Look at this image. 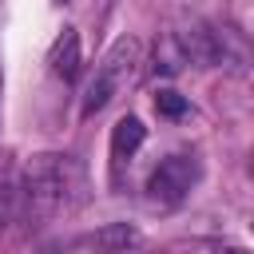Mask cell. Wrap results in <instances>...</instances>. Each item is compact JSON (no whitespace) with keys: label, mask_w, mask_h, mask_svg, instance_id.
Instances as JSON below:
<instances>
[{"label":"cell","mask_w":254,"mask_h":254,"mask_svg":"<svg viewBox=\"0 0 254 254\" xmlns=\"http://www.w3.org/2000/svg\"><path fill=\"white\" fill-rule=\"evenodd\" d=\"M16 190H20V206L32 218H52V214L71 210V206L83 202L87 175H83V167L71 155L44 151V155H32L28 159Z\"/></svg>","instance_id":"obj_1"},{"label":"cell","mask_w":254,"mask_h":254,"mask_svg":"<svg viewBox=\"0 0 254 254\" xmlns=\"http://www.w3.org/2000/svg\"><path fill=\"white\" fill-rule=\"evenodd\" d=\"M139 60H143V44H139L135 36H119V40L111 44V52L103 56V64L95 67V75H91V83H87V91H83L79 115L91 119L95 111H103V107L119 95V87L131 83V75L139 71Z\"/></svg>","instance_id":"obj_2"},{"label":"cell","mask_w":254,"mask_h":254,"mask_svg":"<svg viewBox=\"0 0 254 254\" xmlns=\"http://www.w3.org/2000/svg\"><path fill=\"white\" fill-rule=\"evenodd\" d=\"M194 183H198V159L194 155H167L147 179V198L155 206H179Z\"/></svg>","instance_id":"obj_3"},{"label":"cell","mask_w":254,"mask_h":254,"mask_svg":"<svg viewBox=\"0 0 254 254\" xmlns=\"http://www.w3.org/2000/svg\"><path fill=\"white\" fill-rule=\"evenodd\" d=\"M83 254H147L143 230L131 226V222H107L95 234H87Z\"/></svg>","instance_id":"obj_4"},{"label":"cell","mask_w":254,"mask_h":254,"mask_svg":"<svg viewBox=\"0 0 254 254\" xmlns=\"http://www.w3.org/2000/svg\"><path fill=\"white\" fill-rule=\"evenodd\" d=\"M48 64H52V75L60 79H75L79 75V32L75 28H64L48 52Z\"/></svg>","instance_id":"obj_5"},{"label":"cell","mask_w":254,"mask_h":254,"mask_svg":"<svg viewBox=\"0 0 254 254\" xmlns=\"http://www.w3.org/2000/svg\"><path fill=\"white\" fill-rule=\"evenodd\" d=\"M143 139H147V127H143L135 115H123V119L111 127V163L123 167V163L143 147Z\"/></svg>","instance_id":"obj_6"},{"label":"cell","mask_w":254,"mask_h":254,"mask_svg":"<svg viewBox=\"0 0 254 254\" xmlns=\"http://www.w3.org/2000/svg\"><path fill=\"white\" fill-rule=\"evenodd\" d=\"M183 67H187V56H183V48H179L175 32L159 36V40H155V52H151V71H155V75H163V79H171V75H179Z\"/></svg>","instance_id":"obj_7"},{"label":"cell","mask_w":254,"mask_h":254,"mask_svg":"<svg viewBox=\"0 0 254 254\" xmlns=\"http://www.w3.org/2000/svg\"><path fill=\"white\" fill-rule=\"evenodd\" d=\"M155 111H159L163 119H183L190 107H187V99H183L179 91H171V87H159V91H155Z\"/></svg>","instance_id":"obj_8"},{"label":"cell","mask_w":254,"mask_h":254,"mask_svg":"<svg viewBox=\"0 0 254 254\" xmlns=\"http://www.w3.org/2000/svg\"><path fill=\"white\" fill-rule=\"evenodd\" d=\"M20 214V190L16 183H0V230H8Z\"/></svg>","instance_id":"obj_9"},{"label":"cell","mask_w":254,"mask_h":254,"mask_svg":"<svg viewBox=\"0 0 254 254\" xmlns=\"http://www.w3.org/2000/svg\"><path fill=\"white\" fill-rule=\"evenodd\" d=\"M210 254H250V250H246V246H214Z\"/></svg>","instance_id":"obj_10"}]
</instances>
